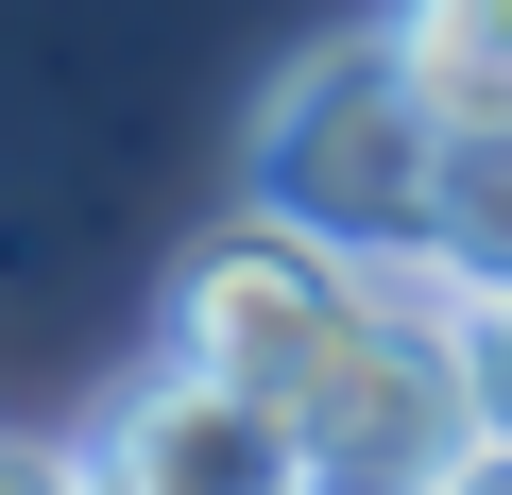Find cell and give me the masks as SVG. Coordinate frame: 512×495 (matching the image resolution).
<instances>
[{
  "label": "cell",
  "mask_w": 512,
  "mask_h": 495,
  "mask_svg": "<svg viewBox=\"0 0 512 495\" xmlns=\"http://www.w3.org/2000/svg\"><path fill=\"white\" fill-rule=\"evenodd\" d=\"M393 69L427 86V120L444 137H478V120H512V0H393Z\"/></svg>",
  "instance_id": "5"
},
{
  "label": "cell",
  "mask_w": 512,
  "mask_h": 495,
  "mask_svg": "<svg viewBox=\"0 0 512 495\" xmlns=\"http://www.w3.org/2000/svg\"><path fill=\"white\" fill-rule=\"evenodd\" d=\"M239 205L342 239V257H444V120H427V86L393 69V35H325V52L274 69Z\"/></svg>",
  "instance_id": "1"
},
{
  "label": "cell",
  "mask_w": 512,
  "mask_h": 495,
  "mask_svg": "<svg viewBox=\"0 0 512 495\" xmlns=\"http://www.w3.org/2000/svg\"><path fill=\"white\" fill-rule=\"evenodd\" d=\"M308 495H359V478H308Z\"/></svg>",
  "instance_id": "10"
},
{
  "label": "cell",
  "mask_w": 512,
  "mask_h": 495,
  "mask_svg": "<svg viewBox=\"0 0 512 495\" xmlns=\"http://www.w3.org/2000/svg\"><path fill=\"white\" fill-rule=\"evenodd\" d=\"M410 495H512V427H461V444H444Z\"/></svg>",
  "instance_id": "9"
},
{
  "label": "cell",
  "mask_w": 512,
  "mask_h": 495,
  "mask_svg": "<svg viewBox=\"0 0 512 495\" xmlns=\"http://www.w3.org/2000/svg\"><path fill=\"white\" fill-rule=\"evenodd\" d=\"M0 495H120L103 427H0Z\"/></svg>",
  "instance_id": "8"
},
{
  "label": "cell",
  "mask_w": 512,
  "mask_h": 495,
  "mask_svg": "<svg viewBox=\"0 0 512 495\" xmlns=\"http://www.w3.org/2000/svg\"><path fill=\"white\" fill-rule=\"evenodd\" d=\"M103 478L120 495H308L325 461H308V427L274 393H239V376H205V359L154 342V376L103 393Z\"/></svg>",
  "instance_id": "4"
},
{
  "label": "cell",
  "mask_w": 512,
  "mask_h": 495,
  "mask_svg": "<svg viewBox=\"0 0 512 495\" xmlns=\"http://www.w3.org/2000/svg\"><path fill=\"white\" fill-rule=\"evenodd\" d=\"M291 427H308V461H325V478H359V495H410V478H427V461L478 427L461 342H444V308H427L393 257H359V325L308 359Z\"/></svg>",
  "instance_id": "2"
},
{
  "label": "cell",
  "mask_w": 512,
  "mask_h": 495,
  "mask_svg": "<svg viewBox=\"0 0 512 495\" xmlns=\"http://www.w3.org/2000/svg\"><path fill=\"white\" fill-rule=\"evenodd\" d=\"M427 308H444V342H461V393H478V427H512V274H461V257H393Z\"/></svg>",
  "instance_id": "6"
},
{
  "label": "cell",
  "mask_w": 512,
  "mask_h": 495,
  "mask_svg": "<svg viewBox=\"0 0 512 495\" xmlns=\"http://www.w3.org/2000/svg\"><path fill=\"white\" fill-rule=\"evenodd\" d=\"M359 325V257L342 239H308V222H274V205H239L205 257L171 274V359H205V376H239V393H308V359Z\"/></svg>",
  "instance_id": "3"
},
{
  "label": "cell",
  "mask_w": 512,
  "mask_h": 495,
  "mask_svg": "<svg viewBox=\"0 0 512 495\" xmlns=\"http://www.w3.org/2000/svg\"><path fill=\"white\" fill-rule=\"evenodd\" d=\"M444 257L461 274H512V120L444 137Z\"/></svg>",
  "instance_id": "7"
}]
</instances>
